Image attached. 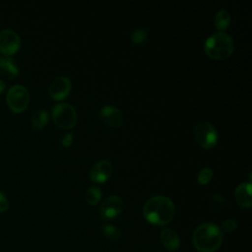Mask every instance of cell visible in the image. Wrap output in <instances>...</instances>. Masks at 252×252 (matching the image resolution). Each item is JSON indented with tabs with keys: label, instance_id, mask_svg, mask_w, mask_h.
Listing matches in <instances>:
<instances>
[{
	"label": "cell",
	"instance_id": "cell-13",
	"mask_svg": "<svg viewBox=\"0 0 252 252\" xmlns=\"http://www.w3.org/2000/svg\"><path fill=\"white\" fill-rule=\"evenodd\" d=\"M160 241L162 245L169 251H175L180 246L178 234L171 228H164L160 232Z\"/></svg>",
	"mask_w": 252,
	"mask_h": 252
},
{
	"label": "cell",
	"instance_id": "cell-8",
	"mask_svg": "<svg viewBox=\"0 0 252 252\" xmlns=\"http://www.w3.org/2000/svg\"><path fill=\"white\" fill-rule=\"evenodd\" d=\"M123 210V201L117 195H110L104 199L99 208L103 220H112L118 217Z\"/></svg>",
	"mask_w": 252,
	"mask_h": 252
},
{
	"label": "cell",
	"instance_id": "cell-14",
	"mask_svg": "<svg viewBox=\"0 0 252 252\" xmlns=\"http://www.w3.org/2000/svg\"><path fill=\"white\" fill-rule=\"evenodd\" d=\"M19 74V69L14 60L8 57L0 56V75H6L13 79Z\"/></svg>",
	"mask_w": 252,
	"mask_h": 252
},
{
	"label": "cell",
	"instance_id": "cell-6",
	"mask_svg": "<svg viewBox=\"0 0 252 252\" xmlns=\"http://www.w3.org/2000/svg\"><path fill=\"white\" fill-rule=\"evenodd\" d=\"M195 138L201 147L211 149L216 146L218 142V132L212 123L201 120L196 124Z\"/></svg>",
	"mask_w": 252,
	"mask_h": 252
},
{
	"label": "cell",
	"instance_id": "cell-7",
	"mask_svg": "<svg viewBox=\"0 0 252 252\" xmlns=\"http://www.w3.org/2000/svg\"><path fill=\"white\" fill-rule=\"evenodd\" d=\"M21 46V38L19 34L10 29L0 32V52L10 56L15 54Z\"/></svg>",
	"mask_w": 252,
	"mask_h": 252
},
{
	"label": "cell",
	"instance_id": "cell-5",
	"mask_svg": "<svg viewBox=\"0 0 252 252\" xmlns=\"http://www.w3.org/2000/svg\"><path fill=\"white\" fill-rule=\"evenodd\" d=\"M52 118L55 124L61 128L70 129L77 122V112L75 108L66 102H60L52 108Z\"/></svg>",
	"mask_w": 252,
	"mask_h": 252
},
{
	"label": "cell",
	"instance_id": "cell-17",
	"mask_svg": "<svg viewBox=\"0 0 252 252\" xmlns=\"http://www.w3.org/2000/svg\"><path fill=\"white\" fill-rule=\"evenodd\" d=\"M101 190L96 186H92L86 191V201L90 205H95L101 198Z\"/></svg>",
	"mask_w": 252,
	"mask_h": 252
},
{
	"label": "cell",
	"instance_id": "cell-22",
	"mask_svg": "<svg viewBox=\"0 0 252 252\" xmlns=\"http://www.w3.org/2000/svg\"><path fill=\"white\" fill-rule=\"evenodd\" d=\"M8 208H9L8 199L2 192H0V213L6 212L8 210Z\"/></svg>",
	"mask_w": 252,
	"mask_h": 252
},
{
	"label": "cell",
	"instance_id": "cell-12",
	"mask_svg": "<svg viewBox=\"0 0 252 252\" xmlns=\"http://www.w3.org/2000/svg\"><path fill=\"white\" fill-rule=\"evenodd\" d=\"M251 189L252 185L250 182H242L235 188L234 197L239 206L243 208H250L252 206Z\"/></svg>",
	"mask_w": 252,
	"mask_h": 252
},
{
	"label": "cell",
	"instance_id": "cell-15",
	"mask_svg": "<svg viewBox=\"0 0 252 252\" xmlns=\"http://www.w3.org/2000/svg\"><path fill=\"white\" fill-rule=\"evenodd\" d=\"M214 22H215V26L218 30L224 31L230 25V22H231L230 13L225 9L219 10L215 16Z\"/></svg>",
	"mask_w": 252,
	"mask_h": 252
},
{
	"label": "cell",
	"instance_id": "cell-9",
	"mask_svg": "<svg viewBox=\"0 0 252 252\" xmlns=\"http://www.w3.org/2000/svg\"><path fill=\"white\" fill-rule=\"evenodd\" d=\"M71 81L66 76H59L55 78L48 88V94L56 100L65 98L71 91Z\"/></svg>",
	"mask_w": 252,
	"mask_h": 252
},
{
	"label": "cell",
	"instance_id": "cell-4",
	"mask_svg": "<svg viewBox=\"0 0 252 252\" xmlns=\"http://www.w3.org/2000/svg\"><path fill=\"white\" fill-rule=\"evenodd\" d=\"M6 101L13 112L21 113L29 105L30 94L23 85H14L7 92Z\"/></svg>",
	"mask_w": 252,
	"mask_h": 252
},
{
	"label": "cell",
	"instance_id": "cell-24",
	"mask_svg": "<svg viewBox=\"0 0 252 252\" xmlns=\"http://www.w3.org/2000/svg\"><path fill=\"white\" fill-rule=\"evenodd\" d=\"M5 88H6V83L0 79V94H2L4 92Z\"/></svg>",
	"mask_w": 252,
	"mask_h": 252
},
{
	"label": "cell",
	"instance_id": "cell-18",
	"mask_svg": "<svg viewBox=\"0 0 252 252\" xmlns=\"http://www.w3.org/2000/svg\"><path fill=\"white\" fill-rule=\"evenodd\" d=\"M100 229H101V232L103 233V235L108 239L118 240L121 237L120 230L112 224H103V225H101Z\"/></svg>",
	"mask_w": 252,
	"mask_h": 252
},
{
	"label": "cell",
	"instance_id": "cell-1",
	"mask_svg": "<svg viewBox=\"0 0 252 252\" xmlns=\"http://www.w3.org/2000/svg\"><path fill=\"white\" fill-rule=\"evenodd\" d=\"M175 215L173 201L163 195L150 198L143 207V216L155 225H164L172 220Z\"/></svg>",
	"mask_w": 252,
	"mask_h": 252
},
{
	"label": "cell",
	"instance_id": "cell-20",
	"mask_svg": "<svg viewBox=\"0 0 252 252\" xmlns=\"http://www.w3.org/2000/svg\"><path fill=\"white\" fill-rule=\"evenodd\" d=\"M146 38L147 32L142 28H138L131 32V40L134 43H142L143 41H145Z\"/></svg>",
	"mask_w": 252,
	"mask_h": 252
},
{
	"label": "cell",
	"instance_id": "cell-16",
	"mask_svg": "<svg viewBox=\"0 0 252 252\" xmlns=\"http://www.w3.org/2000/svg\"><path fill=\"white\" fill-rule=\"evenodd\" d=\"M48 120H49V114L47 110L40 109L33 113L32 117V124L34 128L41 129L48 123Z\"/></svg>",
	"mask_w": 252,
	"mask_h": 252
},
{
	"label": "cell",
	"instance_id": "cell-2",
	"mask_svg": "<svg viewBox=\"0 0 252 252\" xmlns=\"http://www.w3.org/2000/svg\"><path fill=\"white\" fill-rule=\"evenodd\" d=\"M192 239L195 248L199 252H215L220 247L223 235L219 225L205 222L196 227Z\"/></svg>",
	"mask_w": 252,
	"mask_h": 252
},
{
	"label": "cell",
	"instance_id": "cell-21",
	"mask_svg": "<svg viewBox=\"0 0 252 252\" xmlns=\"http://www.w3.org/2000/svg\"><path fill=\"white\" fill-rule=\"evenodd\" d=\"M237 228V222L232 220V219H227L225 220L222 224H221V227H220V230L225 233H231L233 232L235 229Z\"/></svg>",
	"mask_w": 252,
	"mask_h": 252
},
{
	"label": "cell",
	"instance_id": "cell-3",
	"mask_svg": "<svg viewBox=\"0 0 252 252\" xmlns=\"http://www.w3.org/2000/svg\"><path fill=\"white\" fill-rule=\"evenodd\" d=\"M234 43L231 36L224 32H218L207 37L204 42V51L214 59H225L231 55Z\"/></svg>",
	"mask_w": 252,
	"mask_h": 252
},
{
	"label": "cell",
	"instance_id": "cell-11",
	"mask_svg": "<svg viewBox=\"0 0 252 252\" xmlns=\"http://www.w3.org/2000/svg\"><path fill=\"white\" fill-rule=\"evenodd\" d=\"M112 172V165L110 161L106 159H101L96 161L91 168L90 176L91 178L98 183L106 181Z\"/></svg>",
	"mask_w": 252,
	"mask_h": 252
},
{
	"label": "cell",
	"instance_id": "cell-10",
	"mask_svg": "<svg viewBox=\"0 0 252 252\" xmlns=\"http://www.w3.org/2000/svg\"><path fill=\"white\" fill-rule=\"evenodd\" d=\"M101 120L108 126L119 127L123 122V114L121 110L113 105H104L99 110Z\"/></svg>",
	"mask_w": 252,
	"mask_h": 252
},
{
	"label": "cell",
	"instance_id": "cell-23",
	"mask_svg": "<svg viewBox=\"0 0 252 252\" xmlns=\"http://www.w3.org/2000/svg\"><path fill=\"white\" fill-rule=\"evenodd\" d=\"M73 140H74V135L72 133H66L61 138V144L65 147H68L73 143Z\"/></svg>",
	"mask_w": 252,
	"mask_h": 252
},
{
	"label": "cell",
	"instance_id": "cell-19",
	"mask_svg": "<svg viewBox=\"0 0 252 252\" xmlns=\"http://www.w3.org/2000/svg\"><path fill=\"white\" fill-rule=\"evenodd\" d=\"M212 177H213V170L210 167H204L199 171L197 175V181L198 183L205 185L211 180Z\"/></svg>",
	"mask_w": 252,
	"mask_h": 252
}]
</instances>
